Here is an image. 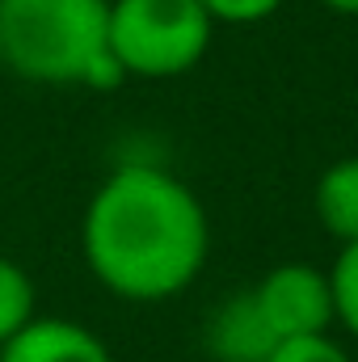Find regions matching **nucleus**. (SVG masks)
Returning a JSON list of instances; mask_svg holds the SVG:
<instances>
[{
    "instance_id": "nucleus-1",
    "label": "nucleus",
    "mask_w": 358,
    "mask_h": 362,
    "mask_svg": "<svg viewBox=\"0 0 358 362\" xmlns=\"http://www.w3.org/2000/svg\"><path fill=\"white\" fill-rule=\"evenodd\" d=\"M89 274L127 303H165L194 286L211 253L198 194L161 165H118L93 189L81 219Z\"/></svg>"
},
{
    "instance_id": "nucleus-2",
    "label": "nucleus",
    "mask_w": 358,
    "mask_h": 362,
    "mask_svg": "<svg viewBox=\"0 0 358 362\" xmlns=\"http://www.w3.org/2000/svg\"><path fill=\"white\" fill-rule=\"evenodd\" d=\"M110 0H0V68L30 85L114 89Z\"/></svg>"
},
{
    "instance_id": "nucleus-3",
    "label": "nucleus",
    "mask_w": 358,
    "mask_h": 362,
    "mask_svg": "<svg viewBox=\"0 0 358 362\" xmlns=\"http://www.w3.org/2000/svg\"><path fill=\"white\" fill-rule=\"evenodd\" d=\"M215 21L198 0H110V55L131 81H173L211 51Z\"/></svg>"
},
{
    "instance_id": "nucleus-4",
    "label": "nucleus",
    "mask_w": 358,
    "mask_h": 362,
    "mask_svg": "<svg viewBox=\"0 0 358 362\" xmlns=\"http://www.w3.org/2000/svg\"><path fill=\"white\" fill-rule=\"evenodd\" d=\"M266 329L274 341H295V337H316L329 333L337 325L333 312V286H329V270L304 266V262H282L266 270L253 286H249Z\"/></svg>"
},
{
    "instance_id": "nucleus-5",
    "label": "nucleus",
    "mask_w": 358,
    "mask_h": 362,
    "mask_svg": "<svg viewBox=\"0 0 358 362\" xmlns=\"http://www.w3.org/2000/svg\"><path fill=\"white\" fill-rule=\"evenodd\" d=\"M0 362H114L105 341L64 316H34L13 341L0 346Z\"/></svg>"
},
{
    "instance_id": "nucleus-6",
    "label": "nucleus",
    "mask_w": 358,
    "mask_h": 362,
    "mask_svg": "<svg viewBox=\"0 0 358 362\" xmlns=\"http://www.w3.org/2000/svg\"><path fill=\"white\" fill-rule=\"evenodd\" d=\"M202 341H207V354L215 362H266L278 350L274 333L266 329V320H262V312L249 295V286L228 295L211 312V320L202 329Z\"/></svg>"
},
{
    "instance_id": "nucleus-7",
    "label": "nucleus",
    "mask_w": 358,
    "mask_h": 362,
    "mask_svg": "<svg viewBox=\"0 0 358 362\" xmlns=\"http://www.w3.org/2000/svg\"><path fill=\"white\" fill-rule=\"evenodd\" d=\"M312 211L316 223L346 249L358 245V156L333 160L312 189Z\"/></svg>"
},
{
    "instance_id": "nucleus-8",
    "label": "nucleus",
    "mask_w": 358,
    "mask_h": 362,
    "mask_svg": "<svg viewBox=\"0 0 358 362\" xmlns=\"http://www.w3.org/2000/svg\"><path fill=\"white\" fill-rule=\"evenodd\" d=\"M38 316V291L21 262L0 257V346L13 341Z\"/></svg>"
},
{
    "instance_id": "nucleus-9",
    "label": "nucleus",
    "mask_w": 358,
    "mask_h": 362,
    "mask_svg": "<svg viewBox=\"0 0 358 362\" xmlns=\"http://www.w3.org/2000/svg\"><path fill=\"white\" fill-rule=\"evenodd\" d=\"M329 286H333V312L337 325L358 341V245H346L329 270Z\"/></svg>"
},
{
    "instance_id": "nucleus-10",
    "label": "nucleus",
    "mask_w": 358,
    "mask_h": 362,
    "mask_svg": "<svg viewBox=\"0 0 358 362\" xmlns=\"http://www.w3.org/2000/svg\"><path fill=\"white\" fill-rule=\"evenodd\" d=\"M198 4L207 8V17L215 25L219 21L224 25H258L282 8V0H198Z\"/></svg>"
},
{
    "instance_id": "nucleus-11",
    "label": "nucleus",
    "mask_w": 358,
    "mask_h": 362,
    "mask_svg": "<svg viewBox=\"0 0 358 362\" xmlns=\"http://www.w3.org/2000/svg\"><path fill=\"white\" fill-rule=\"evenodd\" d=\"M266 362H350V354L329 337V333H316V337H295V341H282Z\"/></svg>"
},
{
    "instance_id": "nucleus-12",
    "label": "nucleus",
    "mask_w": 358,
    "mask_h": 362,
    "mask_svg": "<svg viewBox=\"0 0 358 362\" xmlns=\"http://www.w3.org/2000/svg\"><path fill=\"white\" fill-rule=\"evenodd\" d=\"M329 13H342V17H358V0H321Z\"/></svg>"
}]
</instances>
